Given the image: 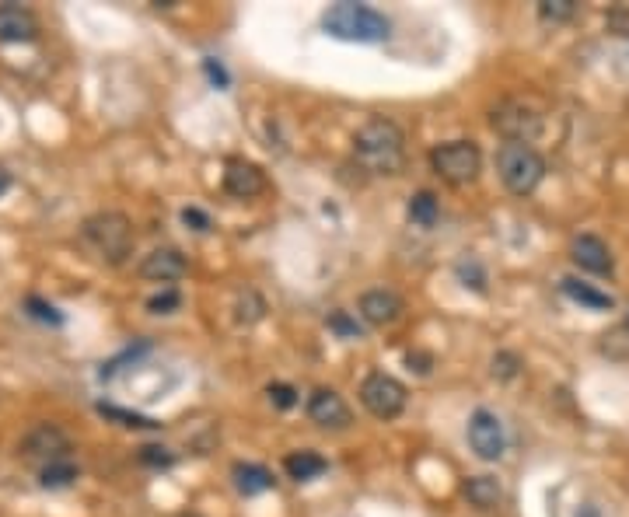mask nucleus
Masks as SVG:
<instances>
[{
	"label": "nucleus",
	"mask_w": 629,
	"mask_h": 517,
	"mask_svg": "<svg viewBox=\"0 0 629 517\" xmlns=\"http://www.w3.org/2000/svg\"><path fill=\"white\" fill-rule=\"evenodd\" d=\"M353 154L371 175H395L406 161V133L392 119H371L353 137Z\"/></svg>",
	"instance_id": "obj_1"
},
{
	"label": "nucleus",
	"mask_w": 629,
	"mask_h": 517,
	"mask_svg": "<svg viewBox=\"0 0 629 517\" xmlns=\"http://www.w3.org/2000/svg\"><path fill=\"white\" fill-rule=\"evenodd\" d=\"M322 32L339 42L374 46V42L392 39V21L367 4H332L329 11L322 14Z\"/></svg>",
	"instance_id": "obj_2"
},
{
	"label": "nucleus",
	"mask_w": 629,
	"mask_h": 517,
	"mask_svg": "<svg viewBox=\"0 0 629 517\" xmlns=\"http://www.w3.org/2000/svg\"><path fill=\"white\" fill-rule=\"evenodd\" d=\"M497 172L511 193L528 196L546 179V158L532 144H504L497 151Z\"/></svg>",
	"instance_id": "obj_3"
},
{
	"label": "nucleus",
	"mask_w": 629,
	"mask_h": 517,
	"mask_svg": "<svg viewBox=\"0 0 629 517\" xmlns=\"http://www.w3.org/2000/svg\"><path fill=\"white\" fill-rule=\"evenodd\" d=\"M430 165L448 186H469L483 172V151L472 140H448L430 151Z\"/></svg>",
	"instance_id": "obj_4"
},
{
	"label": "nucleus",
	"mask_w": 629,
	"mask_h": 517,
	"mask_svg": "<svg viewBox=\"0 0 629 517\" xmlns=\"http://www.w3.org/2000/svg\"><path fill=\"white\" fill-rule=\"evenodd\" d=\"M84 238L88 245L98 252L102 259L109 262H123L130 256L133 249V228H130V217L123 214H95L84 221Z\"/></svg>",
	"instance_id": "obj_5"
},
{
	"label": "nucleus",
	"mask_w": 629,
	"mask_h": 517,
	"mask_svg": "<svg viewBox=\"0 0 629 517\" xmlns=\"http://www.w3.org/2000/svg\"><path fill=\"white\" fill-rule=\"evenodd\" d=\"M406 385H402L399 378H392V374L385 371H374L364 378V385H360V402H364V409L371 416H378V420H395V416H402V409H406Z\"/></svg>",
	"instance_id": "obj_6"
},
{
	"label": "nucleus",
	"mask_w": 629,
	"mask_h": 517,
	"mask_svg": "<svg viewBox=\"0 0 629 517\" xmlns=\"http://www.w3.org/2000/svg\"><path fill=\"white\" fill-rule=\"evenodd\" d=\"M469 444L483 462H500L507 451V434L500 416L490 413V409H476L469 416Z\"/></svg>",
	"instance_id": "obj_7"
},
{
	"label": "nucleus",
	"mask_w": 629,
	"mask_h": 517,
	"mask_svg": "<svg viewBox=\"0 0 629 517\" xmlns=\"http://www.w3.org/2000/svg\"><path fill=\"white\" fill-rule=\"evenodd\" d=\"M493 130L504 133L507 144H532L542 130V116L528 109L525 102H504L493 112Z\"/></svg>",
	"instance_id": "obj_8"
},
{
	"label": "nucleus",
	"mask_w": 629,
	"mask_h": 517,
	"mask_svg": "<svg viewBox=\"0 0 629 517\" xmlns=\"http://www.w3.org/2000/svg\"><path fill=\"white\" fill-rule=\"evenodd\" d=\"M308 420L325 430H346L350 427V406L332 388H315L312 399H308Z\"/></svg>",
	"instance_id": "obj_9"
},
{
	"label": "nucleus",
	"mask_w": 629,
	"mask_h": 517,
	"mask_svg": "<svg viewBox=\"0 0 629 517\" xmlns=\"http://www.w3.org/2000/svg\"><path fill=\"white\" fill-rule=\"evenodd\" d=\"M266 189V175L259 165L245 158H231L224 165V193L235 196V200H252Z\"/></svg>",
	"instance_id": "obj_10"
},
{
	"label": "nucleus",
	"mask_w": 629,
	"mask_h": 517,
	"mask_svg": "<svg viewBox=\"0 0 629 517\" xmlns=\"http://www.w3.org/2000/svg\"><path fill=\"white\" fill-rule=\"evenodd\" d=\"M570 259H574L577 266L584 269V273H595V276H609L612 269H616L609 245H605L602 238H595V235L574 238V245H570Z\"/></svg>",
	"instance_id": "obj_11"
},
{
	"label": "nucleus",
	"mask_w": 629,
	"mask_h": 517,
	"mask_svg": "<svg viewBox=\"0 0 629 517\" xmlns=\"http://www.w3.org/2000/svg\"><path fill=\"white\" fill-rule=\"evenodd\" d=\"M402 311H406V304H402V297L392 294V290H367V294L360 297V318H364L367 325H392L402 318Z\"/></svg>",
	"instance_id": "obj_12"
},
{
	"label": "nucleus",
	"mask_w": 629,
	"mask_h": 517,
	"mask_svg": "<svg viewBox=\"0 0 629 517\" xmlns=\"http://www.w3.org/2000/svg\"><path fill=\"white\" fill-rule=\"evenodd\" d=\"M186 256L179 249H154L151 256L140 262V276L154 283H175L186 276Z\"/></svg>",
	"instance_id": "obj_13"
},
{
	"label": "nucleus",
	"mask_w": 629,
	"mask_h": 517,
	"mask_svg": "<svg viewBox=\"0 0 629 517\" xmlns=\"http://www.w3.org/2000/svg\"><path fill=\"white\" fill-rule=\"evenodd\" d=\"M67 451H70V441L63 437V430L49 427V423L35 430V434H28V441H25V455L28 458H39L42 465L63 462V458H67Z\"/></svg>",
	"instance_id": "obj_14"
},
{
	"label": "nucleus",
	"mask_w": 629,
	"mask_h": 517,
	"mask_svg": "<svg viewBox=\"0 0 629 517\" xmlns=\"http://www.w3.org/2000/svg\"><path fill=\"white\" fill-rule=\"evenodd\" d=\"M35 18L32 11L18 4H4L0 7V42H32L35 39Z\"/></svg>",
	"instance_id": "obj_15"
},
{
	"label": "nucleus",
	"mask_w": 629,
	"mask_h": 517,
	"mask_svg": "<svg viewBox=\"0 0 629 517\" xmlns=\"http://www.w3.org/2000/svg\"><path fill=\"white\" fill-rule=\"evenodd\" d=\"M231 479H235V490L245 493V497H259V493L273 490V472L256 462H238L231 469Z\"/></svg>",
	"instance_id": "obj_16"
},
{
	"label": "nucleus",
	"mask_w": 629,
	"mask_h": 517,
	"mask_svg": "<svg viewBox=\"0 0 629 517\" xmlns=\"http://www.w3.org/2000/svg\"><path fill=\"white\" fill-rule=\"evenodd\" d=\"M462 493H465V500H469L472 507H479V511H497V507L504 504V490H500V483L493 476L465 479Z\"/></svg>",
	"instance_id": "obj_17"
},
{
	"label": "nucleus",
	"mask_w": 629,
	"mask_h": 517,
	"mask_svg": "<svg viewBox=\"0 0 629 517\" xmlns=\"http://www.w3.org/2000/svg\"><path fill=\"white\" fill-rule=\"evenodd\" d=\"M325 469H329V462H325L318 451H291V455L284 458V472L294 483H312Z\"/></svg>",
	"instance_id": "obj_18"
},
{
	"label": "nucleus",
	"mask_w": 629,
	"mask_h": 517,
	"mask_svg": "<svg viewBox=\"0 0 629 517\" xmlns=\"http://www.w3.org/2000/svg\"><path fill=\"white\" fill-rule=\"evenodd\" d=\"M560 287H563V294H567L570 301L584 304V308H591V311H612V308H616V301H612V294H605V290L591 287V283L574 280V276H567V280H563Z\"/></svg>",
	"instance_id": "obj_19"
},
{
	"label": "nucleus",
	"mask_w": 629,
	"mask_h": 517,
	"mask_svg": "<svg viewBox=\"0 0 629 517\" xmlns=\"http://www.w3.org/2000/svg\"><path fill=\"white\" fill-rule=\"evenodd\" d=\"M406 214H409V221L420 224V228H434L437 217H441V200H437L434 193H427V189H423V193L409 196Z\"/></svg>",
	"instance_id": "obj_20"
},
{
	"label": "nucleus",
	"mask_w": 629,
	"mask_h": 517,
	"mask_svg": "<svg viewBox=\"0 0 629 517\" xmlns=\"http://www.w3.org/2000/svg\"><path fill=\"white\" fill-rule=\"evenodd\" d=\"M39 479H42V486H49V490H60V486H70V483H74V479H77V469L70 465V458H63V462L42 465Z\"/></svg>",
	"instance_id": "obj_21"
},
{
	"label": "nucleus",
	"mask_w": 629,
	"mask_h": 517,
	"mask_svg": "<svg viewBox=\"0 0 629 517\" xmlns=\"http://www.w3.org/2000/svg\"><path fill=\"white\" fill-rule=\"evenodd\" d=\"M574 14H577L574 0H542V4H539V18L542 21H553V25H560V21H570Z\"/></svg>",
	"instance_id": "obj_22"
},
{
	"label": "nucleus",
	"mask_w": 629,
	"mask_h": 517,
	"mask_svg": "<svg viewBox=\"0 0 629 517\" xmlns=\"http://www.w3.org/2000/svg\"><path fill=\"white\" fill-rule=\"evenodd\" d=\"M263 311H266V304H263V297L256 294V290H245L242 297H238V322H259L263 318Z\"/></svg>",
	"instance_id": "obj_23"
},
{
	"label": "nucleus",
	"mask_w": 629,
	"mask_h": 517,
	"mask_svg": "<svg viewBox=\"0 0 629 517\" xmlns=\"http://www.w3.org/2000/svg\"><path fill=\"white\" fill-rule=\"evenodd\" d=\"M25 308H28V315L32 318H39V322H46V325H60L63 322V315L53 308V304H46L42 297H28L25 301Z\"/></svg>",
	"instance_id": "obj_24"
},
{
	"label": "nucleus",
	"mask_w": 629,
	"mask_h": 517,
	"mask_svg": "<svg viewBox=\"0 0 629 517\" xmlns=\"http://www.w3.org/2000/svg\"><path fill=\"white\" fill-rule=\"evenodd\" d=\"M102 409V416H112V420H119L123 427H144V430H154L158 423L147 420V416H137V413H126V409H116V406H98Z\"/></svg>",
	"instance_id": "obj_25"
},
{
	"label": "nucleus",
	"mask_w": 629,
	"mask_h": 517,
	"mask_svg": "<svg viewBox=\"0 0 629 517\" xmlns=\"http://www.w3.org/2000/svg\"><path fill=\"white\" fill-rule=\"evenodd\" d=\"M140 462L151 465V469H168L175 462V455L168 448H158V444H147V448H140Z\"/></svg>",
	"instance_id": "obj_26"
},
{
	"label": "nucleus",
	"mask_w": 629,
	"mask_h": 517,
	"mask_svg": "<svg viewBox=\"0 0 629 517\" xmlns=\"http://www.w3.org/2000/svg\"><path fill=\"white\" fill-rule=\"evenodd\" d=\"M329 329L339 332L343 339H360V325L353 322L346 311H332V315H329Z\"/></svg>",
	"instance_id": "obj_27"
},
{
	"label": "nucleus",
	"mask_w": 629,
	"mask_h": 517,
	"mask_svg": "<svg viewBox=\"0 0 629 517\" xmlns=\"http://www.w3.org/2000/svg\"><path fill=\"white\" fill-rule=\"evenodd\" d=\"M179 290H165V294H154L151 301H147V308L154 311V315H168L172 308H179Z\"/></svg>",
	"instance_id": "obj_28"
},
{
	"label": "nucleus",
	"mask_w": 629,
	"mask_h": 517,
	"mask_svg": "<svg viewBox=\"0 0 629 517\" xmlns=\"http://www.w3.org/2000/svg\"><path fill=\"white\" fill-rule=\"evenodd\" d=\"M266 395H270L273 406H280V409L298 406V392H294L291 385H270V388H266Z\"/></svg>",
	"instance_id": "obj_29"
},
{
	"label": "nucleus",
	"mask_w": 629,
	"mask_h": 517,
	"mask_svg": "<svg viewBox=\"0 0 629 517\" xmlns=\"http://www.w3.org/2000/svg\"><path fill=\"white\" fill-rule=\"evenodd\" d=\"M518 367H521V360L514 357V353H497V357H493V374H500V378H514Z\"/></svg>",
	"instance_id": "obj_30"
},
{
	"label": "nucleus",
	"mask_w": 629,
	"mask_h": 517,
	"mask_svg": "<svg viewBox=\"0 0 629 517\" xmlns=\"http://www.w3.org/2000/svg\"><path fill=\"white\" fill-rule=\"evenodd\" d=\"M182 221L193 224V231H207V228H210V217L203 214V210H196V207H186V210H182Z\"/></svg>",
	"instance_id": "obj_31"
},
{
	"label": "nucleus",
	"mask_w": 629,
	"mask_h": 517,
	"mask_svg": "<svg viewBox=\"0 0 629 517\" xmlns=\"http://www.w3.org/2000/svg\"><path fill=\"white\" fill-rule=\"evenodd\" d=\"M7 189H11V172H7V168L0 165V196H4Z\"/></svg>",
	"instance_id": "obj_32"
},
{
	"label": "nucleus",
	"mask_w": 629,
	"mask_h": 517,
	"mask_svg": "<svg viewBox=\"0 0 629 517\" xmlns=\"http://www.w3.org/2000/svg\"><path fill=\"white\" fill-rule=\"evenodd\" d=\"M577 517H602V511H598V507H581V514Z\"/></svg>",
	"instance_id": "obj_33"
},
{
	"label": "nucleus",
	"mask_w": 629,
	"mask_h": 517,
	"mask_svg": "<svg viewBox=\"0 0 629 517\" xmlns=\"http://www.w3.org/2000/svg\"><path fill=\"white\" fill-rule=\"evenodd\" d=\"M179 517H200V514H179Z\"/></svg>",
	"instance_id": "obj_34"
},
{
	"label": "nucleus",
	"mask_w": 629,
	"mask_h": 517,
	"mask_svg": "<svg viewBox=\"0 0 629 517\" xmlns=\"http://www.w3.org/2000/svg\"><path fill=\"white\" fill-rule=\"evenodd\" d=\"M626 332H629V311H626Z\"/></svg>",
	"instance_id": "obj_35"
}]
</instances>
